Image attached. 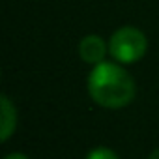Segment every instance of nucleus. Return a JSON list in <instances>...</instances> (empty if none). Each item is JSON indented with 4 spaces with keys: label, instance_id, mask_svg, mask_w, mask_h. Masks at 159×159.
Returning <instances> with one entry per match:
<instances>
[{
    "label": "nucleus",
    "instance_id": "f257e3e1",
    "mask_svg": "<svg viewBox=\"0 0 159 159\" xmlns=\"http://www.w3.org/2000/svg\"><path fill=\"white\" fill-rule=\"evenodd\" d=\"M88 92L98 105L107 109H122L135 98V83L120 66L101 62L88 77Z\"/></svg>",
    "mask_w": 159,
    "mask_h": 159
},
{
    "label": "nucleus",
    "instance_id": "f03ea898",
    "mask_svg": "<svg viewBox=\"0 0 159 159\" xmlns=\"http://www.w3.org/2000/svg\"><path fill=\"white\" fill-rule=\"evenodd\" d=\"M146 45H148L146 38L139 28L124 26V28L116 30L114 36L111 38L109 49H111V54L114 56V60H118L122 64H133L144 56Z\"/></svg>",
    "mask_w": 159,
    "mask_h": 159
},
{
    "label": "nucleus",
    "instance_id": "7ed1b4c3",
    "mask_svg": "<svg viewBox=\"0 0 159 159\" xmlns=\"http://www.w3.org/2000/svg\"><path fill=\"white\" fill-rule=\"evenodd\" d=\"M79 52H81V58L88 64H101L105 58V41L98 36H86L81 41V47H79Z\"/></svg>",
    "mask_w": 159,
    "mask_h": 159
},
{
    "label": "nucleus",
    "instance_id": "20e7f679",
    "mask_svg": "<svg viewBox=\"0 0 159 159\" xmlns=\"http://www.w3.org/2000/svg\"><path fill=\"white\" fill-rule=\"evenodd\" d=\"M0 109H2V140L6 142L10 139L11 131L15 129L17 114H15V109L11 107V103H10V99L6 96L0 98Z\"/></svg>",
    "mask_w": 159,
    "mask_h": 159
},
{
    "label": "nucleus",
    "instance_id": "39448f33",
    "mask_svg": "<svg viewBox=\"0 0 159 159\" xmlns=\"http://www.w3.org/2000/svg\"><path fill=\"white\" fill-rule=\"evenodd\" d=\"M86 159H118V155L109 148H96L86 155Z\"/></svg>",
    "mask_w": 159,
    "mask_h": 159
},
{
    "label": "nucleus",
    "instance_id": "423d86ee",
    "mask_svg": "<svg viewBox=\"0 0 159 159\" xmlns=\"http://www.w3.org/2000/svg\"><path fill=\"white\" fill-rule=\"evenodd\" d=\"M4 159H28L26 155H23V153H10L8 157H4Z\"/></svg>",
    "mask_w": 159,
    "mask_h": 159
},
{
    "label": "nucleus",
    "instance_id": "0eeeda50",
    "mask_svg": "<svg viewBox=\"0 0 159 159\" xmlns=\"http://www.w3.org/2000/svg\"><path fill=\"white\" fill-rule=\"evenodd\" d=\"M148 159H159V148H157V150H153V152L150 153V157H148Z\"/></svg>",
    "mask_w": 159,
    "mask_h": 159
}]
</instances>
